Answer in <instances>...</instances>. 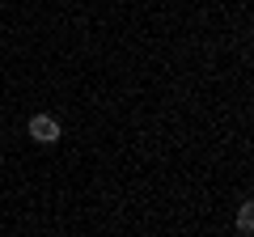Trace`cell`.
I'll list each match as a JSON object with an SVG mask.
<instances>
[{
    "instance_id": "7a4b0ae2",
    "label": "cell",
    "mask_w": 254,
    "mask_h": 237,
    "mask_svg": "<svg viewBox=\"0 0 254 237\" xmlns=\"http://www.w3.org/2000/svg\"><path fill=\"white\" fill-rule=\"evenodd\" d=\"M237 229H242V233H250V229H254V212H250V203H246L242 216H237Z\"/></svg>"
},
{
    "instance_id": "6da1fadb",
    "label": "cell",
    "mask_w": 254,
    "mask_h": 237,
    "mask_svg": "<svg viewBox=\"0 0 254 237\" xmlns=\"http://www.w3.org/2000/svg\"><path fill=\"white\" fill-rule=\"evenodd\" d=\"M30 136H34L38 144H55V140H60V123H55L51 115H34L30 118Z\"/></svg>"
}]
</instances>
